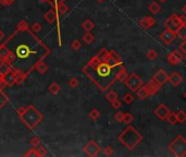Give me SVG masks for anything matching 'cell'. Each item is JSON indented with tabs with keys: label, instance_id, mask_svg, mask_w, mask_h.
Returning a JSON list of instances; mask_svg holds the SVG:
<instances>
[{
	"label": "cell",
	"instance_id": "f6af8a7d",
	"mask_svg": "<svg viewBox=\"0 0 186 157\" xmlns=\"http://www.w3.org/2000/svg\"><path fill=\"white\" fill-rule=\"evenodd\" d=\"M111 106H112V108H113V109H119V108H121L122 104H121V101H119V99H116V101H111Z\"/></svg>",
	"mask_w": 186,
	"mask_h": 157
},
{
	"label": "cell",
	"instance_id": "ffe728a7",
	"mask_svg": "<svg viewBox=\"0 0 186 157\" xmlns=\"http://www.w3.org/2000/svg\"><path fill=\"white\" fill-rule=\"evenodd\" d=\"M9 52H10V49L8 48V46H7L6 44H2V45L0 46V60L6 62L7 57H8V55H9Z\"/></svg>",
	"mask_w": 186,
	"mask_h": 157
},
{
	"label": "cell",
	"instance_id": "4fadbf2b",
	"mask_svg": "<svg viewBox=\"0 0 186 157\" xmlns=\"http://www.w3.org/2000/svg\"><path fill=\"white\" fill-rule=\"evenodd\" d=\"M155 24H156V20L152 17H150V15H146L139 21V26L141 28H144V30H148V28L152 27Z\"/></svg>",
	"mask_w": 186,
	"mask_h": 157
},
{
	"label": "cell",
	"instance_id": "db71d44e",
	"mask_svg": "<svg viewBox=\"0 0 186 157\" xmlns=\"http://www.w3.org/2000/svg\"><path fill=\"white\" fill-rule=\"evenodd\" d=\"M182 11H183V13H184V14H186V4L182 8Z\"/></svg>",
	"mask_w": 186,
	"mask_h": 157
},
{
	"label": "cell",
	"instance_id": "9f6ffc18",
	"mask_svg": "<svg viewBox=\"0 0 186 157\" xmlns=\"http://www.w3.org/2000/svg\"><path fill=\"white\" fill-rule=\"evenodd\" d=\"M158 1H160V2H167L168 0H158Z\"/></svg>",
	"mask_w": 186,
	"mask_h": 157
},
{
	"label": "cell",
	"instance_id": "603a6c76",
	"mask_svg": "<svg viewBox=\"0 0 186 157\" xmlns=\"http://www.w3.org/2000/svg\"><path fill=\"white\" fill-rule=\"evenodd\" d=\"M35 70H36L38 73L44 74V73H46V72H47L48 67H47V65L44 62V61H39V62L35 66Z\"/></svg>",
	"mask_w": 186,
	"mask_h": 157
},
{
	"label": "cell",
	"instance_id": "484cf974",
	"mask_svg": "<svg viewBox=\"0 0 186 157\" xmlns=\"http://www.w3.org/2000/svg\"><path fill=\"white\" fill-rule=\"evenodd\" d=\"M148 9H149V11L152 14H158L161 11V7L159 6V3H157V2H151V3L149 4V7H148Z\"/></svg>",
	"mask_w": 186,
	"mask_h": 157
},
{
	"label": "cell",
	"instance_id": "ee69618b",
	"mask_svg": "<svg viewBox=\"0 0 186 157\" xmlns=\"http://www.w3.org/2000/svg\"><path fill=\"white\" fill-rule=\"evenodd\" d=\"M103 154H105L106 156L113 155V149H112V146H106L105 149H103Z\"/></svg>",
	"mask_w": 186,
	"mask_h": 157
},
{
	"label": "cell",
	"instance_id": "d590c367",
	"mask_svg": "<svg viewBox=\"0 0 186 157\" xmlns=\"http://www.w3.org/2000/svg\"><path fill=\"white\" fill-rule=\"evenodd\" d=\"M81 47H82V44L79 39H75V41H73L72 43H71V48H72L73 50H75V52L81 49Z\"/></svg>",
	"mask_w": 186,
	"mask_h": 157
},
{
	"label": "cell",
	"instance_id": "c3c4849f",
	"mask_svg": "<svg viewBox=\"0 0 186 157\" xmlns=\"http://www.w3.org/2000/svg\"><path fill=\"white\" fill-rule=\"evenodd\" d=\"M15 0H0V3L3 4V6H10L14 2Z\"/></svg>",
	"mask_w": 186,
	"mask_h": 157
},
{
	"label": "cell",
	"instance_id": "7c38bea8",
	"mask_svg": "<svg viewBox=\"0 0 186 157\" xmlns=\"http://www.w3.org/2000/svg\"><path fill=\"white\" fill-rule=\"evenodd\" d=\"M175 37H176V33L172 32V31L168 30V28H165V30L163 31L160 35V39L165 44H167V45H170V44L173 43V41L175 39Z\"/></svg>",
	"mask_w": 186,
	"mask_h": 157
},
{
	"label": "cell",
	"instance_id": "8d00e7d4",
	"mask_svg": "<svg viewBox=\"0 0 186 157\" xmlns=\"http://www.w3.org/2000/svg\"><path fill=\"white\" fill-rule=\"evenodd\" d=\"M30 143H31V145H32L33 147H37V146H39V145H41V139H39L38 136H34V138L31 139Z\"/></svg>",
	"mask_w": 186,
	"mask_h": 157
},
{
	"label": "cell",
	"instance_id": "60d3db41",
	"mask_svg": "<svg viewBox=\"0 0 186 157\" xmlns=\"http://www.w3.org/2000/svg\"><path fill=\"white\" fill-rule=\"evenodd\" d=\"M157 56H158V54H157L156 50H149V52H147V58L149 59V60H155V59L157 58Z\"/></svg>",
	"mask_w": 186,
	"mask_h": 157
},
{
	"label": "cell",
	"instance_id": "e575fe53",
	"mask_svg": "<svg viewBox=\"0 0 186 157\" xmlns=\"http://www.w3.org/2000/svg\"><path fill=\"white\" fill-rule=\"evenodd\" d=\"M133 120H134V117H133V115H131L130 112H126V114L124 115L123 123H125V125H130V123H132Z\"/></svg>",
	"mask_w": 186,
	"mask_h": 157
},
{
	"label": "cell",
	"instance_id": "2e32d148",
	"mask_svg": "<svg viewBox=\"0 0 186 157\" xmlns=\"http://www.w3.org/2000/svg\"><path fill=\"white\" fill-rule=\"evenodd\" d=\"M2 78H3V81H4V83H6V85H8V86H11L14 83H17V76H15V72L13 71L12 69H11L7 74H4Z\"/></svg>",
	"mask_w": 186,
	"mask_h": 157
},
{
	"label": "cell",
	"instance_id": "277c9868",
	"mask_svg": "<svg viewBox=\"0 0 186 157\" xmlns=\"http://www.w3.org/2000/svg\"><path fill=\"white\" fill-rule=\"evenodd\" d=\"M169 151L174 156L185 157L186 156V139L183 135H178L169 144Z\"/></svg>",
	"mask_w": 186,
	"mask_h": 157
},
{
	"label": "cell",
	"instance_id": "74e56055",
	"mask_svg": "<svg viewBox=\"0 0 186 157\" xmlns=\"http://www.w3.org/2000/svg\"><path fill=\"white\" fill-rule=\"evenodd\" d=\"M124 115L125 112L123 111H117V114L114 115V120H117L118 122H123V119H124Z\"/></svg>",
	"mask_w": 186,
	"mask_h": 157
},
{
	"label": "cell",
	"instance_id": "ba28073f",
	"mask_svg": "<svg viewBox=\"0 0 186 157\" xmlns=\"http://www.w3.org/2000/svg\"><path fill=\"white\" fill-rule=\"evenodd\" d=\"M84 152L86 153V155H88L90 157H96L100 154L101 147L96 141L92 140L84 146Z\"/></svg>",
	"mask_w": 186,
	"mask_h": 157
},
{
	"label": "cell",
	"instance_id": "7a4b0ae2",
	"mask_svg": "<svg viewBox=\"0 0 186 157\" xmlns=\"http://www.w3.org/2000/svg\"><path fill=\"white\" fill-rule=\"evenodd\" d=\"M119 141L128 151H133L143 141V135L135 128L128 125L119 135Z\"/></svg>",
	"mask_w": 186,
	"mask_h": 157
},
{
	"label": "cell",
	"instance_id": "d4e9b609",
	"mask_svg": "<svg viewBox=\"0 0 186 157\" xmlns=\"http://www.w3.org/2000/svg\"><path fill=\"white\" fill-rule=\"evenodd\" d=\"M94 41H95V37L90 32H86L85 34L83 35V42L85 44H87V45L93 44V43H94Z\"/></svg>",
	"mask_w": 186,
	"mask_h": 157
},
{
	"label": "cell",
	"instance_id": "52a82bcc",
	"mask_svg": "<svg viewBox=\"0 0 186 157\" xmlns=\"http://www.w3.org/2000/svg\"><path fill=\"white\" fill-rule=\"evenodd\" d=\"M103 61H105L108 66H110V67L112 68L123 67V61L121 60V58L113 52V50H109V52H108L107 57H106V59Z\"/></svg>",
	"mask_w": 186,
	"mask_h": 157
},
{
	"label": "cell",
	"instance_id": "9c48e42d",
	"mask_svg": "<svg viewBox=\"0 0 186 157\" xmlns=\"http://www.w3.org/2000/svg\"><path fill=\"white\" fill-rule=\"evenodd\" d=\"M168 62L171 66H178L180 63H182L183 59H184V56H183V52H180V49H175L173 52H171L168 56Z\"/></svg>",
	"mask_w": 186,
	"mask_h": 157
},
{
	"label": "cell",
	"instance_id": "bcb514c9",
	"mask_svg": "<svg viewBox=\"0 0 186 157\" xmlns=\"http://www.w3.org/2000/svg\"><path fill=\"white\" fill-rule=\"evenodd\" d=\"M7 101H8V98H7L6 95H3L2 93H0V107H1V106L3 105Z\"/></svg>",
	"mask_w": 186,
	"mask_h": 157
},
{
	"label": "cell",
	"instance_id": "816d5d0a",
	"mask_svg": "<svg viewBox=\"0 0 186 157\" xmlns=\"http://www.w3.org/2000/svg\"><path fill=\"white\" fill-rule=\"evenodd\" d=\"M64 0H49V3H52V6H54L55 3H59V2H63Z\"/></svg>",
	"mask_w": 186,
	"mask_h": 157
},
{
	"label": "cell",
	"instance_id": "91938a15",
	"mask_svg": "<svg viewBox=\"0 0 186 157\" xmlns=\"http://www.w3.org/2000/svg\"><path fill=\"white\" fill-rule=\"evenodd\" d=\"M184 60L186 61V54H185V56H184Z\"/></svg>",
	"mask_w": 186,
	"mask_h": 157
},
{
	"label": "cell",
	"instance_id": "ab89813d",
	"mask_svg": "<svg viewBox=\"0 0 186 157\" xmlns=\"http://www.w3.org/2000/svg\"><path fill=\"white\" fill-rule=\"evenodd\" d=\"M68 83H69V86H70V87L75 88V87H77V86H79V80L75 79V78H72V79L69 80Z\"/></svg>",
	"mask_w": 186,
	"mask_h": 157
},
{
	"label": "cell",
	"instance_id": "e0dca14e",
	"mask_svg": "<svg viewBox=\"0 0 186 157\" xmlns=\"http://www.w3.org/2000/svg\"><path fill=\"white\" fill-rule=\"evenodd\" d=\"M169 82L172 84V85L174 86V87L179 86V85H180V84L183 82V76H182V74H181L180 72L174 71L173 73H172L171 76H169Z\"/></svg>",
	"mask_w": 186,
	"mask_h": 157
},
{
	"label": "cell",
	"instance_id": "f1b7e54d",
	"mask_svg": "<svg viewBox=\"0 0 186 157\" xmlns=\"http://www.w3.org/2000/svg\"><path fill=\"white\" fill-rule=\"evenodd\" d=\"M48 90H49L50 93H52V94L57 95L59 92H60V86L58 85V84L56 83V82H54V83H51L49 85V87H48Z\"/></svg>",
	"mask_w": 186,
	"mask_h": 157
},
{
	"label": "cell",
	"instance_id": "b9f144b4",
	"mask_svg": "<svg viewBox=\"0 0 186 157\" xmlns=\"http://www.w3.org/2000/svg\"><path fill=\"white\" fill-rule=\"evenodd\" d=\"M24 156H27V157H30V156H35V157H38V153H37V150H36V147H33V149H31L30 151L27 152V153H25V154H24Z\"/></svg>",
	"mask_w": 186,
	"mask_h": 157
},
{
	"label": "cell",
	"instance_id": "5b68a950",
	"mask_svg": "<svg viewBox=\"0 0 186 157\" xmlns=\"http://www.w3.org/2000/svg\"><path fill=\"white\" fill-rule=\"evenodd\" d=\"M126 87L131 91V92H137L138 88H141L143 86V80L139 78V76H137L136 73L128 74V76L124 81Z\"/></svg>",
	"mask_w": 186,
	"mask_h": 157
},
{
	"label": "cell",
	"instance_id": "44dd1931",
	"mask_svg": "<svg viewBox=\"0 0 186 157\" xmlns=\"http://www.w3.org/2000/svg\"><path fill=\"white\" fill-rule=\"evenodd\" d=\"M136 94H137V97H138L139 99H141V101H145V99H147L148 97H149V93L147 92V90H146V87L144 85L141 86V88H138Z\"/></svg>",
	"mask_w": 186,
	"mask_h": 157
},
{
	"label": "cell",
	"instance_id": "4316f807",
	"mask_svg": "<svg viewBox=\"0 0 186 157\" xmlns=\"http://www.w3.org/2000/svg\"><path fill=\"white\" fill-rule=\"evenodd\" d=\"M10 70H11L10 65H8L7 62H3V61H1V63H0V76H3L4 74L8 73Z\"/></svg>",
	"mask_w": 186,
	"mask_h": 157
},
{
	"label": "cell",
	"instance_id": "1f68e13d",
	"mask_svg": "<svg viewBox=\"0 0 186 157\" xmlns=\"http://www.w3.org/2000/svg\"><path fill=\"white\" fill-rule=\"evenodd\" d=\"M28 24L26 21H24V20H22V21L19 22V24H17V31H21V32H23V31H27L28 30Z\"/></svg>",
	"mask_w": 186,
	"mask_h": 157
},
{
	"label": "cell",
	"instance_id": "30bf717a",
	"mask_svg": "<svg viewBox=\"0 0 186 157\" xmlns=\"http://www.w3.org/2000/svg\"><path fill=\"white\" fill-rule=\"evenodd\" d=\"M151 80L156 82L159 86H162V85H165L168 81H169V76H168V73L165 71V70L160 69V70H158L154 76H152Z\"/></svg>",
	"mask_w": 186,
	"mask_h": 157
},
{
	"label": "cell",
	"instance_id": "4dcf8cb0",
	"mask_svg": "<svg viewBox=\"0 0 186 157\" xmlns=\"http://www.w3.org/2000/svg\"><path fill=\"white\" fill-rule=\"evenodd\" d=\"M106 99L111 103L112 101L118 99V94H117V92H114V91H109V92L106 94Z\"/></svg>",
	"mask_w": 186,
	"mask_h": 157
},
{
	"label": "cell",
	"instance_id": "f35d334b",
	"mask_svg": "<svg viewBox=\"0 0 186 157\" xmlns=\"http://www.w3.org/2000/svg\"><path fill=\"white\" fill-rule=\"evenodd\" d=\"M31 30H32L34 33L41 32V23H38V22H35V23L33 24L32 26H31Z\"/></svg>",
	"mask_w": 186,
	"mask_h": 157
},
{
	"label": "cell",
	"instance_id": "cb8c5ba5",
	"mask_svg": "<svg viewBox=\"0 0 186 157\" xmlns=\"http://www.w3.org/2000/svg\"><path fill=\"white\" fill-rule=\"evenodd\" d=\"M167 122L169 123V125H176V123L179 122L178 121V117H176V112H173V111H170V114H169V116L167 117Z\"/></svg>",
	"mask_w": 186,
	"mask_h": 157
},
{
	"label": "cell",
	"instance_id": "7dc6e473",
	"mask_svg": "<svg viewBox=\"0 0 186 157\" xmlns=\"http://www.w3.org/2000/svg\"><path fill=\"white\" fill-rule=\"evenodd\" d=\"M25 110H26V107H24V106H22V107H20V108H17V114L19 115L20 117L22 116V115L25 112Z\"/></svg>",
	"mask_w": 186,
	"mask_h": 157
},
{
	"label": "cell",
	"instance_id": "d6a6232c",
	"mask_svg": "<svg viewBox=\"0 0 186 157\" xmlns=\"http://www.w3.org/2000/svg\"><path fill=\"white\" fill-rule=\"evenodd\" d=\"M123 101L125 104H132L134 101V95L132 93H125L123 95Z\"/></svg>",
	"mask_w": 186,
	"mask_h": 157
},
{
	"label": "cell",
	"instance_id": "7bdbcfd3",
	"mask_svg": "<svg viewBox=\"0 0 186 157\" xmlns=\"http://www.w3.org/2000/svg\"><path fill=\"white\" fill-rule=\"evenodd\" d=\"M36 150H37V153H38V157H41V156H45L46 154H47V151H46V149L44 146H37L36 147Z\"/></svg>",
	"mask_w": 186,
	"mask_h": 157
},
{
	"label": "cell",
	"instance_id": "ac0fdd59",
	"mask_svg": "<svg viewBox=\"0 0 186 157\" xmlns=\"http://www.w3.org/2000/svg\"><path fill=\"white\" fill-rule=\"evenodd\" d=\"M128 76V73L126 71V69L124 67H119L118 69V73H117V80L120 82H124L126 80V78Z\"/></svg>",
	"mask_w": 186,
	"mask_h": 157
},
{
	"label": "cell",
	"instance_id": "3957f363",
	"mask_svg": "<svg viewBox=\"0 0 186 157\" xmlns=\"http://www.w3.org/2000/svg\"><path fill=\"white\" fill-rule=\"evenodd\" d=\"M20 119L28 129H34L36 125L41 123L44 117L34 106H28V107H26L25 112L20 117Z\"/></svg>",
	"mask_w": 186,
	"mask_h": 157
},
{
	"label": "cell",
	"instance_id": "f907efd6",
	"mask_svg": "<svg viewBox=\"0 0 186 157\" xmlns=\"http://www.w3.org/2000/svg\"><path fill=\"white\" fill-rule=\"evenodd\" d=\"M179 19H180L181 24H182V25H185V24H186V14L180 15V17H179Z\"/></svg>",
	"mask_w": 186,
	"mask_h": 157
},
{
	"label": "cell",
	"instance_id": "d6986e66",
	"mask_svg": "<svg viewBox=\"0 0 186 157\" xmlns=\"http://www.w3.org/2000/svg\"><path fill=\"white\" fill-rule=\"evenodd\" d=\"M54 8L57 10V12L59 14H65L69 10V7L66 6L64 2H59V3H55L54 4Z\"/></svg>",
	"mask_w": 186,
	"mask_h": 157
},
{
	"label": "cell",
	"instance_id": "6da1fadb",
	"mask_svg": "<svg viewBox=\"0 0 186 157\" xmlns=\"http://www.w3.org/2000/svg\"><path fill=\"white\" fill-rule=\"evenodd\" d=\"M118 68H112L108 66L105 61L90 67L86 65L83 68V71L99 88L101 92H106L114 82L117 81V73Z\"/></svg>",
	"mask_w": 186,
	"mask_h": 157
},
{
	"label": "cell",
	"instance_id": "f5cc1de1",
	"mask_svg": "<svg viewBox=\"0 0 186 157\" xmlns=\"http://www.w3.org/2000/svg\"><path fill=\"white\" fill-rule=\"evenodd\" d=\"M3 36H4V33L2 32V31H0V41H1V39L3 38Z\"/></svg>",
	"mask_w": 186,
	"mask_h": 157
},
{
	"label": "cell",
	"instance_id": "7402d4cb",
	"mask_svg": "<svg viewBox=\"0 0 186 157\" xmlns=\"http://www.w3.org/2000/svg\"><path fill=\"white\" fill-rule=\"evenodd\" d=\"M81 26H82V28H83V30L86 31V32H90V31L95 27V24H94V22H93L92 20L87 19V20H85L83 23H82Z\"/></svg>",
	"mask_w": 186,
	"mask_h": 157
},
{
	"label": "cell",
	"instance_id": "8fae6325",
	"mask_svg": "<svg viewBox=\"0 0 186 157\" xmlns=\"http://www.w3.org/2000/svg\"><path fill=\"white\" fill-rule=\"evenodd\" d=\"M170 111H171V110L168 108V106H165V104H160V105L154 110V114L155 116L160 119V120H165L167 117L169 116Z\"/></svg>",
	"mask_w": 186,
	"mask_h": 157
},
{
	"label": "cell",
	"instance_id": "9a60e30c",
	"mask_svg": "<svg viewBox=\"0 0 186 157\" xmlns=\"http://www.w3.org/2000/svg\"><path fill=\"white\" fill-rule=\"evenodd\" d=\"M44 19H45L46 22H48L49 24H52L55 23V22L58 20V12H57L56 9H50V10H48L47 12L45 13V15H44Z\"/></svg>",
	"mask_w": 186,
	"mask_h": 157
},
{
	"label": "cell",
	"instance_id": "836d02e7",
	"mask_svg": "<svg viewBox=\"0 0 186 157\" xmlns=\"http://www.w3.org/2000/svg\"><path fill=\"white\" fill-rule=\"evenodd\" d=\"M99 117H100V112H99L97 109H92L89 111V118L92 119V120H94V121L98 120Z\"/></svg>",
	"mask_w": 186,
	"mask_h": 157
},
{
	"label": "cell",
	"instance_id": "11a10c76",
	"mask_svg": "<svg viewBox=\"0 0 186 157\" xmlns=\"http://www.w3.org/2000/svg\"><path fill=\"white\" fill-rule=\"evenodd\" d=\"M97 2H103V1H106V0H96Z\"/></svg>",
	"mask_w": 186,
	"mask_h": 157
},
{
	"label": "cell",
	"instance_id": "f546056e",
	"mask_svg": "<svg viewBox=\"0 0 186 157\" xmlns=\"http://www.w3.org/2000/svg\"><path fill=\"white\" fill-rule=\"evenodd\" d=\"M176 117H178L179 123H184L186 122V112L184 110H179L176 112Z\"/></svg>",
	"mask_w": 186,
	"mask_h": 157
},
{
	"label": "cell",
	"instance_id": "5bb4252c",
	"mask_svg": "<svg viewBox=\"0 0 186 157\" xmlns=\"http://www.w3.org/2000/svg\"><path fill=\"white\" fill-rule=\"evenodd\" d=\"M144 86L146 87L147 92L149 93V96H154V95H156L157 93L159 92V90H160V86H159L155 81H152V80L148 81Z\"/></svg>",
	"mask_w": 186,
	"mask_h": 157
},
{
	"label": "cell",
	"instance_id": "83f0119b",
	"mask_svg": "<svg viewBox=\"0 0 186 157\" xmlns=\"http://www.w3.org/2000/svg\"><path fill=\"white\" fill-rule=\"evenodd\" d=\"M176 35L180 37L182 41H186V24L185 25H181V27L178 30Z\"/></svg>",
	"mask_w": 186,
	"mask_h": 157
},
{
	"label": "cell",
	"instance_id": "680465c9",
	"mask_svg": "<svg viewBox=\"0 0 186 157\" xmlns=\"http://www.w3.org/2000/svg\"><path fill=\"white\" fill-rule=\"evenodd\" d=\"M41 1H45V2H49V0H41Z\"/></svg>",
	"mask_w": 186,
	"mask_h": 157
},
{
	"label": "cell",
	"instance_id": "6f0895ef",
	"mask_svg": "<svg viewBox=\"0 0 186 157\" xmlns=\"http://www.w3.org/2000/svg\"><path fill=\"white\" fill-rule=\"evenodd\" d=\"M183 96H184V98L186 99V92H184V94H183Z\"/></svg>",
	"mask_w": 186,
	"mask_h": 157
},
{
	"label": "cell",
	"instance_id": "8992f818",
	"mask_svg": "<svg viewBox=\"0 0 186 157\" xmlns=\"http://www.w3.org/2000/svg\"><path fill=\"white\" fill-rule=\"evenodd\" d=\"M181 25H182V24H181L180 19H179V15L176 14V13L171 14L165 22V28H168V30L172 31V32H174V33L178 32V30L181 27Z\"/></svg>",
	"mask_w": 186,
	"mask_h": 157
},
{
	"label": "cell",
	"instance_id": "681fc988",
	"mask_svg": "<svg viewBox=\"0 0 186 157\" xmlns=\"http://www.w3.org/2000/svg\"><path fill=\"white\" fill-rule=\"evenodd\" d=\"M180 52H183V54H186V41H184L180 45Z\"/></svg>",
	"mask_w": 186,
	"mask_h": 157
}]
</instances>
